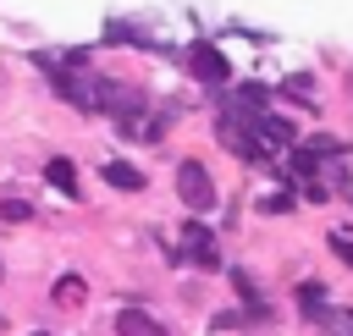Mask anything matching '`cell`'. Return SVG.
<instances>
[{"mask_svg": "<svg viewBox=\"0 0 353 336\" xmlns=\"http://www.w3.org/2000/svg\"><path fill=\"white\" fill-rule=\"evenodd\" d=\"M105 110H110V121H116L127 138H154V132H160V121L149 116L143 88H132V83H110V88H105Z\"/></svg>", "mask_w": 353, "mask_h": 336, "instance_id": "6da1fadb", "label": "cell"}, {"mask_svg": "<svg viewBox=\"0 0 353 336\" xmlns=\"http://www.w3.org/2000/svg\"><path fill=\"white\" fill-rule=\"evenodd\" d=\"M105 88H110V83H105V77H94V72L83 66V55H77V50H66V66L55 72V94H61V99H72L77 110H105Z\"/></svg>", "mask_w": 353, "mask_h": 336, "instance_id": "7a4b0ae2", "label": "cell"}, {"mask_svg": "<svg viewBox=\"0 0 353 336\" xmlns=\"http://www.w3.org/2000/svg\"><path fill=\"white\" fill-rule=\"evenodd\" d=\"M176 193H182V204H188L193 215H204V209L215 204V182H210V171H204L199 160H182V165H176Z\"/></svg>", "mask_w": 353, "mask_h": 336, "instance_id": "3957f363", "label": "cell"}, {"mask_svg": "<svg viewBox=\"0 0 353 336\" xmlns=\"http://www.w3.org/2000/svg\"><path fill=\"white\" fill-rule=\"evenodd\" d=\"M188 61H193V72H199V83H210V88H221V83H232V66H226V55L210 44V39H199L193 50H188Z\"/></svg>", "mask_w": 353, "mask_h": 336, "instance_id": "277c9868", "label": "cell"}, {"mask_svg": "<svg viewBox=\"0 0 353 336\" xmlns=\"http://www.w3.org/2000/svg\"><path fill=\"white\" fill-rule=\"evenodd\" d=\"M182 259L188 264H199V270H221V253H215V237L199 226V220H188V231H182Z\"/></svg>", "mask_w": 353, "mask_h": 336, "instance_id": "5b68a950", "label": "cell"}, {"mask_svg": "<svg viewBox=\"0 0 353 336\" xmlns=\"http://www.w3.org/2000/svg\"><path fill=\"white\" fill-rule=\"evenodd\" d=\"M116 336H171L149 308H138V303H127L121 314H116Z\"/></svg>", "mask_w": 353, "mask_h": 336, "instance_id": "8992f818", "label": "cell"}, {"mask_svg": "<svg viewBox=\"0 0 353 336\" xmlns=\"http://www.w3.org/2000/svg\"><path fill=\"white\" fill-rule=\"evenodd\" d=\"M105 182L121 187V193H138V187H143V171H138L132 160H105Z\"/></svg>", "mask_w": 353, "mask_h": 336, "instance_id": "52a82bcc", "label": "cell"}, {"mask_svg": "<svg viewBox=\"0 0 353 336\" xmlns=\"http://www.w3.org/2000/svg\"><path fill=\"white\" fill-rule=\"evenodd\" d=\"M298 308H303V319H325V314H331V303H325V286L303 281V286H298Z\"/></svg>", "mask_w": 353, "mask_h": 336, "instance_id": "ba28073f", "label": "cell"}, {"mask_svg": "<svg viewBox=\"0 0 353 336\" xmlns=\"http://www.w3.org/2000/svg\"><path fill=\"white\" fill-rule=\"evenodd\" d=\"M44 176H50V187H61L66 198L77 193V165H72V160H50V165H44Z\"/></svg>", "mask_w": 353, "mask_h": 336, "instance_id": "9c48e42d", "label": "cell"}, {"mask_svg": "<svg viewBox=\"0 0 353 336\" xmlns=\"http://www.w3.org/2000/svg\"><path fill=\"white\" fill-rule=\"evenodd\" d=\"M83 292H88V286H83V275H61V281H55V292H50V297H55V303H61V308H77V303H83Z\"/></svg>", "mask_w": 353, "mask_h": 336, "instance_id": "30bf717a", "label": "cell"}, {"mask_svg": "<svg viewBox=\"0 0 353 336\" xmlns=\"http://www.w3.org/2000/svg\"><path fill=\"white\" fill-rule=\"evenodd\" d=\"M28 215H33L28 198H0V220H28Z\"/></svg>", "mask_w": 353, "mask_h": 336, "instance_id": "8fae6325", "label": "cell"}, {"mask_svg": "<svg viewBox=\"0 0 353 336\" xmlns=\"http://www.w3.org/2000/svg\"><path fill=\"white\" fill-rule=\"evenodd\" d=\"M331 253H342L353 264V231H331Z\"/></svg>", "mask_w": 353, "mask_h": 336, "instance_id": "7c38bea8", "label": "cell"}, {"mask_svg": "<svg viewBox=\"0 0 353 336\" xmlns=\"http://www.w3.org/2000/svg\"><path fill=\"white\" fill-rule=\"evenodd\" d=\"M259 209H270V215H276V209H292V193H270Z\"/></svg>", "mask_w": 353, "mask_h": 336, "instance_id": "4fadbf2b", "label": "cell"}, {"mask_svg": "<svg viewBox=\"0 0 353 336\" xmlns=\"http://www.w3.org/2000/svg\"><path fill=\"white\" fill-rule=\"evenodd\" d=\"M39 336H50V330H39Z\"/></svg>", "mask_w": 353, "mask_h": 336, "instance_id": "5bb4252c", "label": "cell"}]
</instances>
